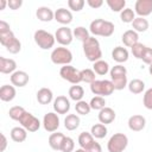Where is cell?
<instances>
[{
	"label": "cell",
	"instance_id": "obj_1",
	"mask_svg": "<svg viewBox=\"0 0 152 152\" xmlns=\"http://www.w3.org/2000/svg\"><path fill=\"white\" fill-rule=\"evenodd\" d=\"M114 24L112 21L104 20V19H95L90 23L89 32L94 36H101V37H110L114 33Z\"/></svg>",
	"mask_w": 152,
	"mask_h": 152
},
{
	"label": "cell",
	"instance_id": "obj_2",
	"mask_svg": "<svg viewBox=\"0 0 152 152\" xmlns=\"http://www.w3.org/2000/svg\"><path fill=\"white\" fill-rule=\"evenodd\" d=\"M110 81L114 86V90H122L127 86V70L124 65L116 64L109 70Z\"/></svg>",
	"mask_w": 152,
	"mask_h": 152
},
{
	"label": "cell",
	"instance_id": "obj_3",
	"mask_svg": "<svg viewBox=\"0 0 152 152\" xmlns=\"http://www.w3.org/2000/svg\"><path fill=\"white\" fill-rule=\"evenodd\" d=\"M83 52L86 55V58L93 63L100 61L102 57L100 43L95 37H90L86 43H83Z\"/></svg>",
	"mask_w": 152,
	"mask_h": 152
},
{
	"label": "cell",
	"instance_id": "obj_4",
	"mask_svg": "<svg viewBox=\"0 0 152 152\" xmlns=\"http://www.w3.org/2000/svg\"><path fill=\"white\" fill-rule=\"evenodd\" d=\"M51 62L53 64H58V65H69L72 61V53L69 49L64 48V46H59L52 50L51 52Z\"/></svg>",
	"mask_w": 152,
	"mask_h": 152
},
{
	"label": "cell",
	"instance_id": "obj_5",
	"mask_svg": "<svg viewBox=\"0 0 152 152\" xmlns=\"http://www.w3.org/2000/svg\"><path fill=\"white\" fill-rule=\"evenodd\" d=\"M90 90L96 96H108L114 91V86L109 80H96L90 84Z\"/></svg>",
	"mask_w": 152,
	"mask_h": 152
},
{
	"label": "cell",
	"instance_id": "obj_6",
	"mask_svg": "<svg viewBox=\"0 0 152 152\" xmlns=\"http://www.w3.org/2000/svg\"><path fill=\"white\" fill-rule=\"evenodd\" d=\"M128 145V138L124 133H114L108 142L107 148L109 152H124Z\"/></svg>",
	"mask_w": 152,
	"mask_h": 152
},
{
	"label": "cell",
	"instance_id": "obj_7",
	"mask_svg": "<svg viewBox=\"0 0 152 152\" xmlns=\"http://www.w3.org/2000/svg\"><path fill=\"white\" fill-rule=\"evenodd\" d=\"M33 38H34L36 44L43 50H49V49L53 48L55 42H56L55 36L45 30H37L34 32Z\"/></svg>",
	"mask_w": 152,
	"mask_h": 152
},
{
	"label": "cell",
	"instance_id": "obj_8",
	"mask_svg": "<svg viewBox=\"0 0 152 152\" xmlns=\"http://www.w3.org/2000/svg\"><path fill=\"white\" fill-rule=\"evenodd\" d=\"M0 44L5 46L10 53H13V55L18 53L21 50V43L12 31L5 34H0Z\"/></svg>",
	"mask_w": 152,
	"mask_h": 152
},
{
	"label": "cell",
	"instance_id": "obj_9",
	"mask_svg": "<svg viewBox=\"0 0 152 152\" xmlns=\"http://www.w3.org/2000/svg\"><path fill=\"white\" fill-rule=\"evenodd\" d=\"M59 76L72 83V84H78L80 82H82V75H81V70H77L75 66L72 65H63L59 70Z\"/></svg>",
	"mask_w": 152,
	"mask_h": 152
},
{
	"label": "cell",
	"instance_id": "obj_10",
	"mask_svg": "<svg viewBox=\"0 0 152 152\" xmlns=\"http://www.w3.org/2000/svg\"><path fill=\"white\" fill-rule=\"evenodd\" d=\"M21 127H24L27 132H37L40 127V121L31 113L25 112L24 115L19 120Z\"/></svg>",
	"mask_w": 152,
	"mask_h": 152
},
{
	"label": "cell",
	"instance_id": "obj_11",
	"mask_svg": "<svg viewBox=\"0 0 152 152\" xmlns=\"http://www.w3.org/2000/svg\"><path fill=\"white\" fill-rule=\"evenodd\" d=\"M43 126L46 132H50V133L56 132L59 127V118L57 113H53V112L46 113L43 118Z\"/></svg>",
	"mask_w": 152,
	"mask_h": 152
},
{
	"label": "cell",
	"instance_id": "obj_12",
	"mask_svg": "<svg viewBox=\"0 0 152 152\" xmlns=\"http://www.w3.org/2000/svg\"><path fill=\"white\" fill-rule=\"evenodd\" d=\"M55 38H56L57 43H59L62 46H66V45L71 44L74 33L68 26H62V27L57 28V31L55 33Z\"/></svg>",
	"mask_w": 152,
	"mask_h": 152
},
{
	"label": "cell",
	"instance_id": "obj_13",
	"mask_svg": "<svg viewBox=\"0 0 152 152\" xmlns=\"http://www.w3.org/2000/svg\"><path fill=\"white\" fill-rule=\"evenodd\" d=\"M53 110L57 114H66L70 110V101L66 96L59 95L53 100Z\"/></svg>",
	"mask_w": 152,
	"mask_h": 152
},
{
	"label": "cell",
	"instance_id": "obj_14",
	"mask_svg": "<svg viewBox=\"0 0 152 152\" xmlns=\"http://www.w3.org/2000/svg\"><path fill=\"white\" fill-rule=\"evenodd\" d=\"M134 12L142 18L150 15L152 13V0H137L134 5Z\"/></svg>",
	"mask_w": 152,
	"mask_h": 152
},
{
	"label": "cell",
	"instance_id": "obj_15",
	"mask_svg": "<svg viewBox=\"0 0 152 152\" xmlns=\"http://www.w3.org/2000/svg\"><path fill=\"white\" fill-rule=\"evenodd\" d=\"M28 80H30L28 74L23 70H17L11 75V83L19 88L25 87L28 83Z\"/></svg>",
	"mask_w": 152,
	"mask_h": 152
},
{
	"label": "cell",
	"instance_id": "obj_16",
	"mask_svg": "<svg viewBox=\"0 0 152 152\" xmlns=\"http://www.w3.org/2000/svg\"><path fill=\"white\" fill-rule=\"evenodd\" d=\"M146 126V119L140 115V114H135V115H132L129 116L128 119V127L131 131L133 132H140L145 128Z\"/></svg>",
	"mask_w": 152,
	"mask_h": 152
},
{
	"label": "cell",
	"instance_id": "obj_17",
	"mask_svg": "<svg viewBox=\"0 0 152 152\" xmlns=\"http://www.w3.org/2000/svg\"><path fill=\"white\" fill-rule=\"evenodd\" d=\"M17 71V63L12 58H6L4 56L0 57V72L1 74H13Z\"/></svg>",
	"mask_w": 152,
	"mask_h": 152
},
{
	"label": "cell",
	"instance_id": "obj_18",
	"mask_svg": "<svg viewBox=\"0 0 152 152\" xmlns=\"http://www.w3.org/2000/svg\"><path fill=\"white\" fill-rule=\"evenodd\" d=\"M115 116H116V114H115L114 109L110 107H104L103 109H101L99 112V115H97L100 124H103V125L112 124L115 120Z\"/></svg>",
	"mask_w": 152,
	"mask_h": 152
},
{
	"label": "cell",
	"instance_id": "obj_19",
	"mask_svg": "<svg viewBox=\"0 0 152 152\" xmlns=\"http://www.w3.org/2000/svg\"><path fill=\"white\" fill-rule=\"evenodd\" d=\"M55 20L58 21L59 24L68 25L72 21V13L64 7H61L55 12Z\"/></svg>",
	"mask_w": 152,
	"mask_h": 152
},
{
	"label": "cell",
	"instance_id": "obj_20",
	"mask_svg": "<svg viewBox=\"0 0 152 152\" xmlns=\"http://www.w3.org/2000/svg\"><path fill=\"white\" fill-rule=\"evenodd\" d=\"M15 95H17V91L13 86H10V84L1 86V88H0V100L1 101L10 102L15 97Z\"/></svg>",
	"mask_w": 152,
	"mask_h": 152
},
{
	"label": "cell",
	"instance_id": "obj_21",
	"mask_svg": "<svg viewBox=\"0 0 152 152\" xmlns=\"http://www.w3.org/2000/svg\"><path fill=\"white\" fill-rule=\"evenodd\" d=\"M121 40L124 43L125 46L127 48H132L133 45H135L139 40V34L138 32H135L134 30H127L126 32H124L122 37H121Z\"/></svg>",
	"mask_w": 152,
	"mask_h": 152
},
{
	"label": "cell",
	"instance_id": "obj_22",
	"mask_svg": "<svg viewBox=\"0 0 152 152\" xmlns=\"http://www.w3.org/2000/svg\"><path fill=\"white\" fill-rule=\"evenodd\" d=\"M36 15H37V18H38L40 21H44V23H49V21H51V20L55 18L53 11H52L50 7H46V6H40V7H38V10H37V12H36Z\"/></svg>",
	"mask_w": 152,
	"mask_h": 152
},
{
	"label": "cell",
	"instance_id": "obj_23",
	"mask_svg": "<svg viewBox=\"0 0 152 152\" xmlns=\"http://www.w3.org/2000/svg\"><path fill=\"white\" fill-rule=\"evenodd\" d=\"M128 55L129 53H128L127 49L124 48V46H115L113 49V51H112V58L115 62H118L119 64L126 62L128 59Z\"/></svg>",
	"mask_w": 152,
	"mask_h": 152
},
{
	"label": "cell",
	"instance_id": "obj_24",
	"mask_svg": "<svg viewBox=\"0 0 152 152\" xmlns=\"http://www.w3.org/2000/svg\"><path fill=\"white\" fill-rule=\"evenodd\" d=\"M53 100V94L49 88H40L37 91V101L40 104H49Z\"/></svg>",
	"mask_w": 152,
	"mask_h": 152
},
{
	"label": "cell",
	"instance_id": "obj_25",
	"mask_svg": "<svg viewBox=\"0 0 152 152\" xmlns=\"http://www.w3.org/2000/svg\"><path fill=\"white\" fill-rule=\"evenodd\" d=\"M65 135L63 133H59V132H53L50 134L49 137V145L52 150L55 151H61V146H62V142L64 140Z\"/></svg>",
	"mask_w": 152,
	"mask_h": 152
},
{
	"label": "cell",
	"instance_id": "obj_26",
	"mask_svg": "<svg viewBox=\"0 0 152 152\" xmlns=\"http://www.w3.org/2000/svg\"><path fill=\"white\" fill-rule=\"evenodd\" d=\"M27 138V131L24 127H13L11 129V139L15 142H23Z\"/></svg>",
	"mask_w": 152,
	"mask_h": 152
},
{
	"label": "cell",
	"instance_id": "obj_27",
	"mask_svg": "<svg viewBox=\"0 0 152 152\" xmlns=\"http://www.w3.org/2000/svg\"><path fill=\"white\" fill-rule=\"evenodd\" d=\"M94 142H95V138L89 132H82L78 135V145L83 150H88Z\"/></svg>",
	"mask_w": 152,
	"mask_h": 152
},
{
	"label": "cell",
	"instance_id": "obj_28",
	"mask_svg": "<svg viewBox=\"0 0 152 152\" xmlns=\"http://www.w3.org/2000/svg\"><path fill=\"white\" fill-rule=\"evenodd\" d=\"M80 122H81V120L77 114H69L64 119V127L68 131H75L80 126Z\"/></svg>",
	"mask_w": 152,
	"mask_h": 152
},
{
	"label": "cell",
	"instance_id": "obj_29",
	"mask_svg": "<svg viewBox=\"0 0 152 152\" xmlns=\"http://www.w3.org/2000/svg\"><path fill=\"white\" fill-rule=\"evenodd\" d=\"M90 133L95 139H102L107 135L108 129H107L106 125H103V124H95L91 126Z\"/></svg>",
	"mask_w": 152,
	"mask_h": 152
},
{
	"label": "cell",
	"instance_id": "obj_30",
	"mask_svg": "<svg viewBox=\"0 0 152 152\" xmlns=\"http://www.w3.org/2000/svg\"><path fill=\"white\" fill-rule=\"evenodd\" d=\"M83 96H84V89L81 86L74 84V86H71L69 88V97L71 100L78 102V101H81L83 99Z\"/></svg>",
	"mask_w": 152,
	"mask_h": 152
},
{
	"label": "cell",
	"instance_id": "obj_31",
	"mask_svg": "<svg viewBox=\"0 0 152 152\" xmlns=\"http://www.w3.org/2000/svg\"><path fill=\"white\" fill-rule=\"evenodd\" d=\"M127 87H128V90L132 94H140L145 89V82L141 81V80H139V78H134V80H132L127 84Z\"/></svg>",
	"mask_w": 152,
	"mask_h": 152
},
{
	"label": "cell",
	"instance_id": "obj_32",
	"mask_svg": "<svg viewBox=\"0 0 152 152\" xmlns=\"http://www.w3.org/2000/svg\"><path fill=\"white\" fill-rule=\"evenodd\" d=\"M132 26L135 32H145L148 28V21H147V19H145L142 17H137L133 20Z\"/></svg>",
	"mask_w": 152,
	"mask_h": 152
},
{
	"label": "cell",
	"instance_id": "obj_33",
	"mask_svg": "<svg viewBox=\"0 0 152 152\" xmlns=\"http://www.w3.org/2000/svg\"><path fill=\"white\" fill-rule=\"evenodd\" d=\"M93 70L95 71V74L103 76V75H106L109 71V64L106 61L100 59V61L93 63Z\"/></svg>",
	"mask_w": 152,
	"mask_h": 152
},
{
	"label": "cell",
	"instance_id": "obj_34",
	"mask_svg": "<svg viewBox=\"0 0 152 152\" xmlns=\"http://www.w3.org/2000/svg\"><path fill=\"white\" fill-rule=\"evenodd\" d=\"M72 33H74V37L76 39H78L80 42H82V43H86L90 38L89 31L86 27H83V26H77L76 28H74Z\"/></svg>",
	"mask_w": 152,
	"mask_h": 152
},
{
	"label": "cell",
	"instance_id": "obj_35",
	"mask_svg": "<svg viewBox=\"0 0 152 152\" xmlns=\"http://www.w3.org/2000/svg\"><path fill=\"white\" fill-rule=\"evenodd\" d=\"M106 4L109 6V8L113 12H120V13L125 10L126 6L125 0H106Z\"/></svg>",
	"mask_w": 152,
	"mask_h": 152
},
{
	"label": "cell",
	"instance_id": "obj_36",
	"mask_svg": "<svg viewBox=\"0 0 152 152\" xmlns=\"http://www.w3.org/2000/svg\"><path fill=\"white\" fill-rule=\"evenodd\" d=\"M89 104H90V108H91V109L100 112L101 109H103V108L106 107V100H104V97H102V96H94V97L90 100Z\"/></svg>",
	"mask_w": 152,
	"mask_h": 152
},
{
	"label": "cell",
	"instance_id": "obj_37",
	"mask_svg": "<svg viewBox=\"0 0 152 152\" xmlns=\"http://www.w3.org/2000/svg\"><path fill=\"white\" fill-rule=\"evenodd\" d=\"M75 110H76V113L80 114V115H88V114L90 113L91 108H90V104H89L88 102L81 100V101L76 102V104H75Z\"/></svg>",
	"mask_w": 152,
	"mask_h": 152
},
{
	"label": "cell",
	"instance_id": "obj_38",
	"mask_svg": "<svg viewBox=\"0 0 152 152\" xmlns=\"http://www.w3.org/2000/svg\"><path fill=\"white\" fill-rule=\"evenodd\" d=\"M120 19L122 23H126V24H132L133 20L135 19V12L132 10V8H125L121 13H120Z\"/></svg>",
	"mask_w": 152,
	"mask_h": 152
},
{
	"label": "cell",
	"instance_id": "obj_39",
	"mask_svg": "<svg viewBox=\"0 0 152 152\" xmlns=\"http://www.w3.org/2000/svg\"><path fill=\"white\" fill-rule=\"evenodd\" d=\"M25 112H26V110H25L24 107H21V106H14V107H12V108L8 110V115H10V118H11L12 120L19 121L20 118L24 115Z\"/></svg>",
	"mask_w": 152,
	"mask_h": 152
},
{
	"label": "cell",
	"instance_id": "obj_40",
	"mask_svg": "<svg viewBox=\"0 0 152 152\" xmlns=\"http://www.w3.org/2000/svg\"><path fill=\"white\" fill-rule=\"evenodd\" d=\"M81 75H82V82L89 83L91 84L95 80V71L93 69H83L81 70Z\"/></svg>",
	"mask_w": 152,
	"mask_h": 152
},
{
	"label": "cell",
	"instance_id": "obj_41",
	"mask_svg": "<svg viewBox=\"0 0 152 152\" xmlns=\"http://www.w3.org/2000/svg\"><path fill=\"white\" fill-rule=\"evenodd\" d=\"M74 148H75L74 139L70 137H65L61 146V152H74Z\"/></svg>",
	"mask_w": 152,
	"mask_h": 152
},
{
	"label": "cell",
	"instance_id": "obj_42",
	"mask_svg": "<svg viewBox=\"0 0 152 152\" xmlns=\"http://www.w3.org/2000/svg\"><path fill=\"white\" fill-rule=\"evenodd\" d=\"M86 1L84 0H68V6L71 11L75 12H80L81 10H83Z\"/></svg>",
	"mask_w": 152,
	"mask_h": 152
},
{
	"label": "cell",
	"instance_id": "obj_43",
	"mask_svg": "<svg viewBox=\"0 0 152 152\" xmlns=\"http://www.w3.org/2000/svg\"><path fill=\"white\" fill-rule=\"evenodd\" d=\"M132 53H133V56L135 57V58H138V59H141V56H142V53H144V51H145V49H146V45H144V44H141V43H137L135 45H133L132 48Z\"/></svg>",
	"mask_w": 152,
	"mask_h": 152
},
{
	"label": "cell",
	"instance_id": "obj_44",
	"mask_svg": "<svg viewBox=\"0 0 152 152\" xmlns=\"http://www.w3.org/2000/svg\"><path fill=\"white\" fill-rule=\"evenodd\" d=\"M142 103H144L145 108L152 110V88H150L145 91L144 97H142Z\"/></svg>",
	"mask_w": 152,
	"mask_h": 152
},
{
	"label": "cell",
	"instance_id": "obj_45",
	"mask_svg": "<svg viewBox=\"0 0 152 152\" xmlns=\"http://www.w3.org/2000/svg\"><path fill=\"white\" fill-rule=\"evenodd\" d=\"M141 61L145 63V64H148V65H152V49L151 48H147L145 49L142 56H141Z\"/></svg>",
	"mask_w": 152,
	"mask_h": 152
},
{
	"label": "cell",
	"instance_id": "obj_46",
	"mask_svg": "<svg viewBox=\"0 0 152 152\" xmlns=\"http://www.w3.org/2000/svg\"><path fill=\"white\" fill-rule=\"evenodd\" d=\"M21 5H23L21 0H10V1H7V6L11 10H19Z\"/></svg>",
	"mask_w": 152,
	"mask_h": 152
},
{
	"label": "cell",
	"instance_id": "obj_47",
	"mask_svg": "<svg viewBox=\"0 0 152 152\" xmlns=\"http://www.w3.org/2000/svg\"><path fill=\"white\" fill-rule=\"evenodd\" d=\"M8 32H11L10 24L6 23L5 20H0V34H5V33H8Z\"/></svg>",
	"mask_w": 152,
	"mask_h": 152
},
{
	"label": "cell",
	"instance_id": "obj_48",
	"mask_svg": "<svg viewBox=\"0 0 152 152\" xmlns=\"http://www.w3.org/2000/svg\"><path fill=\"white\" fill-rule=\"evenodd\" d=\"M84 151L86 152H102V147L97 141H95L88 150H84Z\"/></svg>",
	"mask_w": 152,
	"mask_h": 152
},
{
	"label": "cell",
	"instance_id": "obj_49",
	"mask_svg": "<svg viewBox=\"0 0 152 152\" xmlns=\"http://www.w3.org/2000/svg\"><path fill=\"white\" fill-rule=\"evenodd\" d=\"M87 4L91 7V8H99L103 5L102 0H87Z\"/></svg>",
	"mask_w": 152,
	"mask_h": 152
},
{
	"label": "cell",
	"instance_id": "obj_50",
	"mask_svg": "<svg viewBox=\"0 0 152 152\" xmlns=\"http://www.w3.org/2000/svg\"><path fill=\"white\" fill-rule=\"evenodd\" d=\"M6 146H7V139H6L5 134L1 133V147H0V152H4L6 150Z\"/></svg>",
	"mask_w": 152,
	"mask_h": 152
},
{
	"label": "cell",
	"instance_id": "obj_51",
	"mask_svg": "<svg viewBox=\"0 0 152 152\" xmlns=\"http://www.w3.org/2000/svg\"><path fill=\"white\" fill-rule=\"evenodd\" d=\"M7 6V1L6 0H0V10H4Z\"/></svg>",
	"mask_w": 152,
	"mask_h": 152
},
{
	"label": "cell",
	"instance_id": "obj_52",
	"mask_svg": "<svg viewBox=\"0 0 152 152\" xmlns=\"http://www.w3.org/2000/svg\"><path fill=\"white\" fill-rule=\"evenodd\" d=\"M74 152H86V151H84L83 148H77V150H75Z\"/></svg>",
	"mask_w": 152,
	"mask_h": 152
},
{
	"label": "cell",
	"instance_id": "obj_53",
	"mask_svg": "<svg viewBox=\"0 0 152 152\" xmlns=\"http://www.w3.org/2000/svg\"><path fill=\"white\" fill-rule=\"evenodd\" d=\"M148 72L152 75V65H150V66H148Z\"/></svg>",
	"mask_w": 152,
	"mask_h": 152
}]
</instances>
